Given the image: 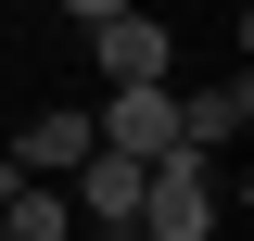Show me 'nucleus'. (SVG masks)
I'll use <instances>...</instances> for the list:
<instances>
[{
	"label": "nucleus",
	"mask_w": 254,
	"mask_h": 241,
	"mask_svg": "<svg viewBox=\"0 0 254 241\" xmlns=\"http://www.w3.org/2000/svg\"><path fill=\"white\" fill-rule=\"evenodd\" d=\"M26 13H38V0H26Z\"/></svg>",
	"instance_id": "nucleus-10"
},
{
	"label": "nucleus",
	"mask_w": 254,
	"mask_h": 241,
	"mask_svg": "<svg viewBox=\"0 0 254 241\" xmlns=\"http://www.w3.org/2000/svg\"><path fill=\"white\" fill-rule=\"evenodd\" d=\"M140 241H216V152H165L140 165Z\"/></svg>",
	"instance_id": "nucleus-1"
},
{
	"label": "nucleus",
	"mask_w": 254,
	"mask_h": 241,
	"mask_svg": "<svg viewBox=\"0 0 254 241\" xmlns=\"http://www.w3.org/2000/svg\"><path fill=\"white\" fill-rule=\"evenodd\" d=\"M76 241H140V229H76Z\"/></svg>",
	"instance_id": "nucleus-9"
},
{
	"label": "nucleus",
	"mask_w": 254,
	"mask_h": 241,
	"mask_svg": "<svg viewBox=\"0 0 254 241\" xmlns=\"http://www.w3.org/2000/svg\"><path fill=\"white\" fill-rule=\"evenodd\" d=\"M242 127H254V76L242 63H229L216 89H178V152H229Z\"/></svg>",
	"instance_id": "nucleus-4"
},
{
	"label": "nucleus",
	"mask_w": 254,
	"mask_h": 241,
	"mask_svg": "<svg viewBox=\"0 0 254 241\" xmlns=\"http://www.w3.org/2000/svg\"><path fill=\"white\" fill-rule=\"evenodd\" d=\"M89 63H102V76H115V89H178V26L127 0L115 26H89Z\"/></svg>",
	"instance_id": "nucleus-2"
},
{
	"label": "nucleus",
	"mask_w": 254,
	"mask_h": 241,
	"mask_svg": "<svg viewBox=\"0 0 254 241\" xmlns=\"http://www.w3.org/2000/svg\"><path fill=\"white\" fill-rule=\"evenodd\" d=\"M51 13H76V26H115V13H127V0H51Z\"/></svg>",
	"instance_id": "nucleus-8"
},
{
	"label": "nucleus",
	"mask_w": 254,
	"mask_h": 241,
	"mask_svg": "<svg viewBox=\"0 0 254 241\" xmlns=\"http://www.w3.org/2000/svg\"><path fill=\"white\" fill-rule=\"evenodd\" d=\"M64 203H76V229H127V216H140V165H127V152H89V165L64 178Z\"/></svg>",
	"instance_id": "nucleus-6"
},
{
	"label": "nucleus",
	"mask_w": 254,
	"mask_h": 241,
	"mask_svg": "<svg viewBox=\"0 0 254 241\" xmlns=\"http://www.w3.org/2000/svg\"><path fill=\"white\" fill-rule=\"evenodd\" d=\"M89 140L127 152V165H165V152H178V89H102Z\"/></svg>",
	"instance_id": "nucleus-3"
},
{
	"label": "nucleus",
	"mask_w": 254,
	"mask_h": 241,
	"mask_svg": "<svg viewBox=\"0 0 254 241\" xmlns=\"http://www.w3.org/2000/svg\"><path fill=\"white\" fill-rule=\"evenodd\" d=\"M0 241H76V203H64L51 178H13V165H0Z\"/></svg>",
	"instance_id": "nucleus-7"
},
{
	"label": "nucleus",
	"mask_w": 254,
	"mask_h": 241,
	"mask_svg": "<svg viewBox=\"0 0 254 241\" xmlns=\"http://www.w3.org/2000/svg\"><path fill=\"white\" fill-rule=\"evenodd\" d=\"M89 152H102V140H89V115L64 102V115H38L26 140H13V178H51V190H64V178H76V165H89Z\"/></svg>",
	"instance_id": "nucleus-5"
}]
</instances>
